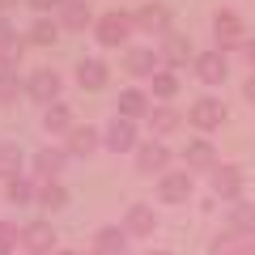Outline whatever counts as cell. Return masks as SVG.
<instances>
[{
	"label": "cell",
	"mask_w": 255,
	"mask_h": 255,
	"mask_svg": "<svg viewBox=\"0 0 255 255\" xmlns=\"http://www.w3.org/2000/svg\"><path fill=\"white\" fill-rule=\"evenodd\" d=\"M213 30H217V51H230V47H243L247 43V30H243V17L230 9H221L213 17Z\"/></svg>",
	"instance_id": "4"
},
{
	"label": "cell",
	"mask_w": 255,
	"mask_h": 255,
	"mask_svg": "<svg viewBox=\"0 0 255 255\" xmlns=\"http://www.w3.org/2000/svg\"><path fill=\"white\" fill-rule=\"evenodd\" d=\"M243 94H247V102H255V73L247 77V85H243Z\"/></svg>",
	"instance_id": "36"
},
{
	"label": "cell",
	"mask_w": 255,
	"mask_h": 255,
	"mask_svg": "<svg viewBox=\"0 0 255 255\" xmlns=\"http://www.w3.org/2000/svg\"><path fill=\"white\" fill-rule=\"evenodd\" d=\"M90 21H94V13H90L85 0H64L60 4V26L64 30H85Z\"/></svg>",
	"instance_id": "20"
},
{
	"label": "cell",
	"mask_w": 255,
	"mask_h": 255,
	"mask_svg": "<svg viewBox=\"0 0 255 255\" xmlns=\"http://www.w3.org/2000/svg\"><path fill=\"white\" fill-rule=\"evenodd\" d=\"M191 64H196V77H200L204 85L226 81V51H217V47H213V51H200Z\"/></svg>",
	"instance_id": "15"
},
{
	"label": "cell",
	"mask_w": 255,
	"mask_h": 255,
	"mask_svg": "<svg viewBox=\"0 0 255 255\" xmlns=\"http://www.w3.org/2000/svg\"><path fill=\"white\" fill-rule=\"evenodd\" d=\"M26 255H30V251H26Z\"/></svg>",
	"instance_id": "41"
},
{
	"label": "cell",
	"mask_w": 255,
	"mask_h": 255,
	"mask_svg": "<svg viewBox=\"0 0 255 255\" xmlns=\"http://www.w3.org/2000/svg\"><path fill=\"white\" fill-rule=\"evenodd\" d=\"M21 174V149L17 145H0V179L9 183Z\"/></svg>",
	"instance_id": "27"
},
{
	"label": "cell",
	"mask_w": 255,
	"mask_h": 255,
	"mask_svg": "<svg viewBox=\"0 0 255 255\" xmlns=\"http://www.w3.org/2000/svg\"><path fill=\"white\" fill-rule=\"evenodd\" d=\"M17 243H21V230L13 226V221H0V255H9Z\"/></svg>",
	"instance_id": "31"
},
{
	"label": "cell",
	"mask_w": 255,
	"mask_h": 255,
	"mask_svg": "<svg viewBox=\"0 0 255 255\" xmlns=\"http://www.w3.org/2000/svg\"><path fill=\"white\" fill-rule=\"evenodd\" d=\"M17 43V30H13V21L4 17V13H0V51H4V47H13Z\"/></svg>",
	"instance_id": "33"
},
{
	"label": "cell",
	"mask_w": 255,
	"mask_h": 255,
	"mask_svg": "<svg viewBox=\"0 0 255 255\" xmlns=\"http://www.w3.org/2000/svg\"><path fill=\"white\" fill-rule=\"evenodd\" d=\"M0 102H17V73L0 68Z\"/></svg>",
	"instance_id": "32"
},
{
	"label": "cell",
	"mask_w": 255,
	"mask_h": 255,
	"mask_svg": "<svg viewBox=\"0 0 255 255\" xmlns=\"http://www.w3.org/2000/svg\"><path fill=\"white\" fill-rule=\"evenodd\" d=\"M107 64L102 60H81L77 64V85H81V90H102V85H107Z\"/></svg>",
	"instance_id": "22"
},
{
	"label": "cell",
	"mask_w": 255,
	"mask_h": 255,
	"mask_svg": "<svg viewBox=\"0 0 255 255\" xmlns=\"http://www.w3.org/2000/svg\"><path fill=\"white\" fill-rule=\"evenodd\" d=\"M13 4H21V0H0V13H4V9H13Z\"/></svg>",
	"instance_id": "38"
},
{
	"label": "cell",
	"mask_w": 255,
	"mask_h": 255,
	"mask_svg": "<svg viewBox=\"0 0 255 255\" xmlns=\"http://www.w3.org/2000/svg\"><path fill=\"white\" fill-rule=\"evenodd\" d=\"M26 4H30L34 13H51V9H60L64 0H26Z\"/></svg>",
	"instance_id": "34"
},
{
	"label": "cell",
	"mask_w": 255,
	"mask_h": 255,
	"mask_svg": "<svg viewBox=\"0 0 255 255\" xmlns=\"http://www.w3.org/2000/svg\"><path fill=\"white\" fill-rule=\"evenodd\" d=\"M124 247H128V230L119 226H102L94 234V255H124Z\"/></svg>",
	"instance_id": "18"
},
{
	"label": "cell",
	"mask_w": 255,
	"mask_h": 255,
	"mask_svg": "<svg viewBox=\"0 0 255 255\" xmlns=\"http://www.w3.org/2000/svg\"><path fill=\"white\" fill-rule=\"evenodd\" d=\"M145 255H174V251H162V247H149Z\"/></svg>",
	"instance_id": "37"
},
{
	"label": "cell",
	"mask_w": 255,
	"mask_h": 255,
	"mask_svg": "<svg viewBox=\"0 0 255 255\" xmlns=\"http://www.w3.org/2000/svg\"><path fill=\"white\" fill-rule=\"evenodd\" d=\"M38 200V187L26 179V174H17V179H9V204H30Z\"/></svg>",
	"instance_id": "28"
},
{
	"label": "cell",
	"mask_w": 255,
	"mask_h": 255,
	"mask_svg": "<svg viewBox=\"0 0 255 255\" xmlns=\"http://www.w3.org/2000/svg\"><path fill=\"white\" fill-rule=\"evenodd\" d=\"M43 128L51 132V136H60V132L68 136V132L77 128V124H73V111H68V102H51V107L43 111Z\"/></svg>",
	"instance_id": "19"
},
{
	"label": "cell",
	"mask_w": 255,
	"mask_h": 255,
	"mask_svg": "<svg viewBox=\"0 0 255 255\" xmlns=\"http://www.w3.org/2000/svg\"><path fill=\"white\" fill-rule=\"evenodd\" d=\"M21 247H26L30 255H47V251L55 247L51 221H30V226H21Z\"/></svg>",
	"instance_id": "11"
},
{
	"label": "cell",
	"mask_w": 255,
	"mask_h": 255,
	"mask_svg": "<svg viewBox=\"0 0 255 255\" xmlns=\"http://www.w3.org/2000/svg\"><path fill=\"white\" fill-rule=\"evenodd\" d=\"M64 162H68V149H38L34 153V174L43 183H60V174H64Z\"/></svg>",
	"instance_id": "12"
},
{
	"label": "cell",
	"mask_w": 255,
	"mask_h": 255,
	"mask_svg": "<svg viewBox=\"0 0 255 255\" xmlns=\"http://www.w3.org/2000/svg\"><path fill=\"white\" fill-rule=\"evenodd\" d=\"M187 60H196V51H191V38H183V34H166L162 38V64H170V68H183Z\"/></svg>",
	"instance_id": "16"
},
{
	"label": "cell",
	"mask_w": 255,
	"mask_h": 255,
	"mask_svg": "<svg viewBox=\"0 0 255 255\" xmlns=\"http://www.w3.org/2000/svg\"><path fill=\"white\" fill-rule=\"evenodd\" d=\"M187 124L200 128V132L221 128V124H226V107H221V98H209V94H204V98H196V102L187 107Z\"/></svg>",
	"instance_id": "2"
},
{
	"label": "cell",
	"mask_w": 255,
	"mask_h": 255,
	"mask_svg": "<svg viewBox=\"0 0 255 255\" xmlns=\"http://www.w3.org/2000/svg\"><path fill=\"white\" fill-rule=\"evenodd\" d=\"M98 136H102L98 128H90V124H77L73 132H68V145H64V149H68V153H73V157H90L94 149L102 145Z\"/></svg>",
	"instance_id": "17"
},
{
	"label": "cell",
	"mask_w": 255,
	"mask_h": 255,
	"mask_svg": "<svg viewBox=\"0 0 255 255\" xmlns=\"http://www.w3.org/2000/svg\"><path fill=\"white\" fill-rule=\"evenodd\" d=\"M124 68L132 77H149V81H153V77L162 73V51H153V47H132L128 60H124Z\"/></svg>",
	"instance_id": "7"
},
{
	"label": "cell",
	"mask_w": 255,
	"mask_h": 255,
	"mask_svg": "<svg viewBox=\"0 0 255 255\" xmlns=\"http://www.w3.org/2000/svg\"><path fill=\"white\" fill-rule=\"evenodd\" d=\"M102 145L111 149V153H136V119H124V115H115L111 119V128H107V136H102Z\"/></svg>",
	"instance_id": "3"
},
{
	"label": "cell",
	"mask_w": 255,
	"mask_h": 255,
	"mask_svg": "<svg viewBox=\"0 0 255 255\" xmlns=\"http://www.w3.org/2000/svg\"><path fill=\"white\" fill-rule=\"evenodd\" d=\"M132 30H136V17H132V13H119V9L102 13V17L94 21V38H98L102 47H124L128 38H132Z\"/></svg>",
	"instance_id": "1"
},
{
	"label": "cell",
	"mask_w": 255,
	"mask_h": 255,
	"mask_svg": "<svg viewBox=\"0 0 255 255\" xmlns=\"http://www.w3.org/2000/svg\"><path fill=\"white\" fill-rule=\"evenodd\" d=\"M247 243H251V238H243V234L230 230L226 238H217V243L209 247V255H247Z\"/></svg>",
	"instance_id": "29"
},
{
	"label": "cell",
	"mask_w": 255,
	"mask_h": 255,
	"mask_svg": "<svg viewBox=\"0 0 255 255\" xmlns=\"http://www.w3.org/2000/svg\"><path fill=\"white\" fill-rule=\"evenodd\" d=\"M174 94H179V77H174L170 68H162V73L153 77V98H157V102H170Z\"/></svg>",
	"instance_id": "30"
},
{
	"label": "cell",
	"mask_w": 255,
	"mask_h": 255,
	"mask_svg": "<svg viewBox=\"0 0 255 255\" xmlns=\"http://www.w3.org/2000/svg\"><path fill=\"white\" fill-rule=\"evenodd\" d=\"M149 111H153V107H149V94L145 90H124V94H119V115H124V119H140V115H149Z\"/></svg>",
	"instance_id": "24"
},
{
	"label": "cell",
	"mask_w": 255,
	"mask_h": 255,
	"mask_svg": "<svg viewBox=\"0 0 255 255\" xmlns=\"http://www.w3.org/2000/svg\"><path fill=\"white\" fill-rule=\"evenodd\" d=\"M157 196L162 204H187L191 200V170H166L157 183Z\"/></svg>",
	"instance_id": "5"
},
{
	"label": "cell",
	"mask_w": 255,
	"mask_h": 255,
	"mask_svg": "<svg viewBox=\"0 0 255 255\" xmlns=\"http://www.w3.org/2000/svg\"><path fill=\"white\" fill-rule=\"evenodd\" d=\"M247 255H255V238H251V243H247Z\"/></svg>",
	"instance_id": "39"
},
{
	"label": "cell",
	"mask_w": 255,
	"mask_h": 255,
	"mask_svg": "<svg viewBox=\"0 0 255 255\" xmlns=\"http://www.w3.org/2000/svg\"><path fill=\"white\" fill-rule=\"evenodd\" d=\"M166 166H170V149L162 140H145L136 149V170L140 174H166Z\"/></svg>",
	"instance_id": "8"
},
{
	"label": "cell",
	"mask_w": 255,
	"mask_h": 255,
	"mask_svg": "<svg viewBox=\"0 0 255 255\" xmlns=\"http://www.w3.org/2000/svg\"><path fill=\"white\" fill-rule=\"evenodd\" d=\"M68 204V187L64 183H38V209H64Z\"/></svg>",
	"instance_id": "25"
},
{
	"label": "cell",
	"mask_w": 255,
	"mask_h": 255,
	"mask_svg": "<svg viewBox=\"0 0 255 255\" xmlns=\"http://www.w3.org/2000/svg\"><path fill=\"white\" fill-rule=\"evenodd\" d=\"M243 55H247V64L255 68V38H247V43H243Z\"/></svg>",
	"instance_id": "35"
},
{
	"label": "cell",
	"mask_w": 255,
	"mask_h": 255,
	"mask_svg": "<svg viewBox=\"0 0 255 255\" xmlns=\"http://www.w3.org/2000/svg\"><path fill=\"white\" fill-rule=\"evenodd\" d=\"M230 230L243 238H255V204H243V200L230 204Z\"/></svg>",
	"instance_id": "23"
},
{
	"label": "cell",
	"mask_w": 255,
	"mask_h": 255,
	"mask_svg": "<svg viewBox=\"0 0 255 255\" xmlns=\"http://www.w3.org/2000/svg\"><path fill=\"white\" fill-rule=\"evenodd\" d=\"M209 183H213V196H221V200H243V170L238 166H217V170L209 174Z\"/></svg>",
	"instance_id": "6"
},
{
	"label": "cell",
	"mask_w": 255,
	"mask_h": 255,
	"mask_svg": "<svg viewBox=\"0 0 255 255\" xmlns=\"http://www.w3.org/2000/svg\"><path fill=\"white\" fill-rule=\"evenodd\" d=\"M132 17H136V30H145V34H162V38L170 34V9L166 4H140Z\"/></svg>",
	"instance_id": "10"
},
{
	"label": "cell",
	"mask_w": 255,
	"mask_h": 255,
	"mask_svg": "<svg viewBox=\"0 0 255 255\" xmlns=\"http://www.w3.org/2000/svg\"><path fill=\"white\" fill-rule=\"evenodd\" d=\"M26 90H30L34 102H47V107H51V102H60V73H55V68H38Z\"/></svg>",
	"instance_id": "13"
},
{
	"label": "cell",
	"mask_w": 255,
	"mask_h": 255,
	"mask_svg": "<svg viewBox=\"0 0 255 255\" xmlns=\"http://www.w3.org/2000/svg\"><path fill=\"white\" fill-rule=\"evenodd\" d=\"M26 34H30V43H34V47H51L55 38H60V21H51V17H38L34 26L26 30Z\"/></svg>",
	"instance_id": "26"
},
{
	"label": "cell",
	"mask_w": 255,
	"mask_h": 255,
	"mask_svg": "<svg viewBox=\"0 0 255 255\" xmlns=\"http://www.w3.org/2000/svg\"><path fill=\"white\" fill-rule=\"evenodd\" d=\"M179 124H183V115L170 107V102H157V107L149 111V128H153V136H170Z\"/></svg>",
	"instance_id": "21"
},
{
	"label": "cell",
	"mask_w": 255,
	"mask_h": 255,
	"mask_svg": "<svg viewBox=\"0 0 255 255\" xmlns=\"http://www.w3.org/2000/svg\"><path fill=\"white\" fill-rule=\"evenodd\" d=\"M60 255H85V251H60Z\"/></svg>",
	"instance_id": "40"
},
{
	"label": "cell",
	"mask_w": 255,
	"mask_h": 255,
	"mask_svg": "<svg viewBox=\"0 0 255 255\" xmlns=\"http://www.w3.org/2000/svg\"><path fill=\"white\" fill-rule=\"evenodd\" d=\"M183 166H187V170H217V149H213V140H187V149H183Z\"/></svg>",
	"instance_id": "9"
},
{
	"label": "cell",
	"mask_w": 255,
	"mask_h": 255,
	"mask_svg": "<svg viewBox=\"0 0 255 255\" xmlns=\"http://www.w3.org/2000/svg\"><path fill=\"white\" fill-rule=\"evenodd\" d=\"M124 230H128V238H153V230H157L153 209H149V204H128Z\"/></svg>",
	"instance_id": "14"
}]
</instances>
